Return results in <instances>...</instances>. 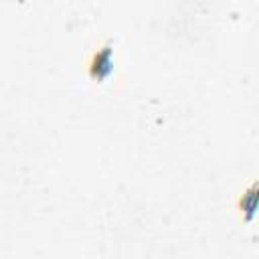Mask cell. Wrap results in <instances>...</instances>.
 I'll list each match as a JSON object with an SVG mask.
<instances>
[{"label": "cell", "mask_w": 259, "mask_h": 259, "mask_svg": "<svg viewBox=\"0 0 259 259\" xmlns=\"http://www.w3.org/2000/svg\"><path fill=\"white\" fill-rule=\"evenodd\" d=\"M99 65V69L91 75L93 79H105L109 73H111V45H105L95 57H93V61H91V65H89V69H95Z\"/></svg>", "instance_id": "1"}, {"label": "cell", "mask_w": 259, "mask_h": 259, "mask_svg": "<svg viewBox=\"0 0 259 259\" xmlns=\"http://www.w3.org/2000/svg\"><path fill=\"white\" fill-rule=\"evenodd\" d=\"M239 208L245 210V219L251 221V217H253L255 210L259 208V182H253V184L245 190V194H243L241 200H239Z\"/></svg>", "instance_id": "2"}]
</instances>
